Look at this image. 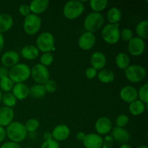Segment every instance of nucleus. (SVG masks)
Returning a JSON list of instances; mask_svg holds the SVG:
<instances>
[{
  "instance_id": "f257e3e1",
  "label": "nucleus",
  "mask_w": 148,
  "mask_h": 148,
  "mask_svg": "<svg viewBox=\"0 0 148 148\" xmlns=\"http://www.w3.org/2000/svg\"><path fill=\"white\" fill-rule=\"evenodd\" d=\"M6 135L10 141L20 143L24 141L27 136V132L24 124L19 121H12L5 129Z\"/></svg>"
},
{
  "instance_id": "f03ea898",
  "label": "nucleus",
  "mask_w": 148,
  "mask_h": 148,
  "mask_svg": "<svg viewBox=\"0 0 148 148\" xmlns=\"http://www.w3.org/2000/svg\"><path fill=\"white\" fill-rule=\"evenodd\" d=\"M8 77L14 84L25 83L30 77V68L25 64L18 63L10 68Z\"/></svg>"
},
{
  "instance_id": "7ed1b4c3",
  "label": "nucleus",
  "mask_w": 148,
  "mask_h": 148,
  "mask_svg": "<svg viewBox=\"0 0 148 148\" xmlns=\"http://www.w3.org/2000/svg\"><path fill=\"white\" fill-rule=\"evenodd\" d=\"M85 11V5L82 1L72 0L65 3L63 7V14L69 20H76Z\"/></svg>"
},
{
  "instance_id": "20e7f679",
  "label": "nucleus",
  "mask_w": 148,
  "mask_h": 148,
  "mask_svg": "<svg viewBox=\"0 0 148 148\" xmlns=\"http://www.w3.org/2000/svg\"><path fill=\"white\" fill-rule=\"evenodd\" d=\"M103 23V15L101 13L92 12L85 17L83 25L87 32L94 33L95 32L98 31L102 27Z\"/></svg>"
},
{
  "instance_id": "39448f33",
  "label": "nucleus",
  "mask_w": 148,
  "mask_h": 148,
  "mask_svg": "<svg viewBox=\"0 0 148 148\" xmlns=\"http://www.w3.org/2000/svg\"><path fill=\"white\" fill-rule=\"evenodd\" d=\"M36 47L43 53L51 52L55 50L54 36L50 32H43L36 39Z\"/></svg>"
},
{
  "instance_id": "423d86ee",
  "label": "nucleus",
  "mask_w": 148,
  "mask_h": 148,
  "mask_svg": "<svg viewBox=\"0 0 148 148\" xmlns=\"http://www.w3.org/2000/svg\"><path fill=\"white\" fill-rule=\"evenodd\" d=\"M102 38L106 43L114 45L120 40L119 23L117 24H107L102 30Z\"/></svg>"
},
{
  "instance_id": "0eeeda50",
  "label": "nucleus",
  "mask_w": 148,
  "mask_h": 148,
  "mask_svg": "<svg viewBox=\"0 0 148 148\" xmlns=\"http://www.w3.org/2000/svg\"><path fill=\"white\" fill-rule=\"evenodd\" d=\"M125 77L130 82L138 83L144 80L146 77V69L141 65H130L124 70Z\"/></svg>"
},
{
  "instance_id": "6e6552de",
  "label": "nucleus",
  "mask_w": 148,
  "mask_h": 148,
  "mask_svg": "<svg viewBox=\"0 0 148 148\" xmlns=\"http://www.w3.org/2000/svg\"><path fill=\"white\" fill-rule=\"evenodd\" d=\"M42 25V20L38 15L30 14L25 17L23 30L29 36H33L38 33Z\"/></svg>"
},
{
  "instance_id": "1a4fd4ad",
  "label": "nucleus",
  "mask_w": 148,
  "mask_h": 148,
  "mask_svg": "<svg viewBox=\"0 0 148 148\" xmlns=\"http://www.w3.org/2000/svg\"><path fill=\"white\" fill-rule=\"evenodd\" d=\"M30 77L36 84L43 85L50 79V72L47 67L40 64H36L30 69Z\"/></svg>"
},
{
  "instance_id": "9d476101",
  "label": "nucleus",
  "mask_w": 148,
  "mask_h": 148,
  "mask_svg": "<svg viewBox=\"0 0 148 148\" xmlns=\"http://www.w3.org/2000/svg\"><path fill=\"white\" fill-rule=\"evenodd\" d=\"M145 42L139 37H134L128 42V51L132 56H140L145 52Z\"/></svg>"
},
{
  "instance_id": "9b49d317",
  "label": "nucleus",
  "mask_w": 148,
  "mask_h": 148,
  "mask_svg": "<svg viewBox=\"0 0 148 148\" xmlns=\"http://www.w3.org/2000/svg\"><path fill=\"white\" fill-rule=\"evenodd\" d=\"M96 43V37L95 34L90 32L82 33L78 40V46L82 50L88 51L92 49Z\"/></svg>"
},
{
  "instance_id": "f8f14e48",
  "label": "nucleus",
  "mask_w": 148,
  "mask_h": 148,
  "mask_svg": "<svg viewBox=\"0 0 148 148\" xmlns=\"http://www.w3.org/2000/svg\"><path fill=\"white\" fill-rule=\"evenodd\" d=\"M20 62V55L17 51L13 50L4 52L1 57V62L3 66L6 68H12Z\"/></svg>"
},
{
  "instance_id": "ddd939ff",
  "label": "nucleus",
  "mask_w": 148,
  "mask_h": 148,
  "mask_svg": "<svg viewBox=\"0 0 148 148\" xmlns=\"http://www.w3.org/2000/svg\"><path fill=\"white\" fill-rule=\"evenodd\" d=\"M95 129L99 135H106L112 130V122L108 117H100L95 121Z\"/></svg>"
},
{
  "instance_id": "4468645a",
  "label": "nucleus",
  "mask_w": 148,
  "mask_h": 148,
  "mask_svg": "<svg viewBox=\"0 0 148 148\" xmlns=\"http://www.w3.org/2000/svg\"><path fill=\"white\" fill-rule=\"evenodd\" d=\"M53 140L56 142H63L67 140L70 135V130L66 124H59L51 132Z\"/></svg>"
},
{
  "instance_id": "2eb2a0df",
  "label": "nucleus",
  "mask_w": 148,
  "mask_h": 148,
  "mask_svg": "<svg viewBox=\"0 0 148 148\" xmlns=\"http://www.w3.org/2000/svg\"><path fill=\"white\" fill-rule=\"evenodd\" d=\"M82 143L85 148H102L103 138L96 133H90L85 135Z\"/></svg>"
},
{
  "instance_id": "dca6fc26",
  "label": "nucleus",
  "mask_w": 148,
  "mask_h": 148,
  "mask_svg": "<svg viewBox=\"0 0 148 148\" xmlns=\"http://www.w3.org/2000/svg\"><path fill=\"white\" fill-rule=\"evenodd\" d=\"M120 98L127 103H131L137 99V90L131 85H126L120 90Z\"/></svg>"
},
{
  "instance_id": "f3484780",
  "label": "nucleus",
  "mask_w": 148,
  "mask_h": 148,
  "mask_svg": "<svg viewBox=\"0 0 148 148\" xmlns=\"http://www.w3.org/2000/svg\"><path fill=\"white\" fill-rule=\"evenodd\" d=\"M90 61L91 66L97 71L104 69L107 63L106 56L101 51H96L92 53Z\"/></svg>"
},
{
  "instance_id": "a211bd4d",
  "label": "nucleus",
  "mask_w": 148,
  "mask_h": 148,
  "mask_svg": "<svg viewBox=\"0 0 148 148\" xmlns=\"http://www.w3.org/2000/svg\"><path fill=\"white\" fill-rule=\"evenodd\" d=\"M14 111L13 108L3 106L0 108V127H7L13 121Z\"/></svg>"
},
{
  "instance_id": "6ab92c4d",
  "label": "nucleus",
  "mask_w": 148,
  "mask_h": 148,
  "mask_svg": "<svg viewBox=\"0 0 148 148\" xmlns=\"http://www.w3.org/2000/svg\"><path fill=\"white\" fill-rule=\"evenodd\" d=\"M111 136L114 141L119 143L126 144L130 139V134L127 130L121 127H114L111 130Z\"/></svg>"
},
{
  "instance_id": "aec40b11",
  "label": "nucleus",
  "mask_w": 148,
  "mask_h": 148,
  "mask_svg": "<svg viewBox=\"0 0 148 148\" xmlns=\"http://www.w3.org/2000/svg\"><path fill=\"white\" fill-rule=\"evenodd\" d=\"M49 4V0H33L29 4L31 14L36 15L42 14L47 10Z\"/></svg>"
},
{
  "instance_id": "412c9836",
  "label": "nucleus",
  "mask_w": 148,
  "mask_h": 148,
  "mask_svg": "<svg viewBox=\"0 0 148 148\" xmlns=\"http://www.w3.org/2000/svg\"><path fill=\"white\" fill-rule=\"evenodd\" d=\"M12 93L14 95L17 100L23 101L29 95V88L25 83L14 84L12 90Z\"/></svg>"
},
{
  "instance_id": "4be33fe9",
  "label": "nucleus",
  "mask_w": 148,
  "mask_h": 148,
  "mask_svg": "<svg viewBox=\"0 0 148 148\" xmlns=\"http://www.w3.org/2000/svg\"><path fill=\"white\" fill-rule=\"evenodd\" d=\"M38 49L34 45H27L21 49V56L27 60H35L39 56Z\"/></svg>"
},
{
  "instance_id": "5701e85b",
  "label": "nucleus",
  "mask_w": 148,
  "mask_h": 148,
  "mask_svg": "<svg viewBox=\"0 0 148 148\" xmlns=\"http://www.w3.org/2000/svg\"><path fill=\"white\" fill-rule=\"evenodd\" d=\"M14 20L9 14H0V33H4L9 31L12 27Z\"/></svg>"
},
{
  "instance_id": "b1692460",
  "label": "nucleus",
  "mask_w": 148,
  "mask_h": 148,
  "mask_svg": "<svg viewBox=\"0 0 148 148\" xmlns=\"http://www.w3.org/2000/svg\"><path fill=\"white\" fill-rule=\"evenodd\" d=\"M147 104L144 103L140 100L137 99L129 105V111L133 116L142 115L145 111Z\"/></svg>"
},
{
  "instance_id": "393cba45",
  "label": "nucleus",
  "mask_w": 148,
  "mask_h": 148,
  "mask_svg": "<svg viewBox=\"0 0 148 148\" xmlns=\"http://www.w3.org/2000/svg\"><path fill=\"white\" fill-rule=\"evenodd\" d=\"M98 80L103 84H109L115 79V74L109 69H103L97 75Z\"/></svg>"
},
{
  "instance_id": "a878e982",
  "label": "nucleus",
  "mask_w": 148,
  "mask_h": 148,
  "mask_svg": "<svg viewBox=\"0 0 148 148\" xmlns=\"http://www.w3.org/2000/svg\"><path fill=\"white\" fill-rule=\"evenodd\" d=\"M115 63L117 67L120 69L125 70L130 65V58L127 53H118L115 58Z\"/></svg>"
},
{
  "instance_id": "bb28decb",
  "label": "nucleus",
  "mask_w": 148,
  "mask_h": 148,
  "mask_svg": "<svg viewBox=\"0 0 148 148\" xmlns=\"http://www.w3.org/2000/svg\"><path fill=\"white\" fill-rule=\"evenodd\" d=\"M121 10L117 7H111L107 12V20L109 24H117L121 20Z\"/></svg>"
},
{
  "instance_id": "cd10ccee",
  "label": "nucleus",
  "mask_w": 148,
  "mask_h": 148,
  "mask_svg": "<svg viewBox=\"0 0 148 148\" xmlns=\"http://www.w3.org/2000/svg\"><path fill=\"white\" fill-rule=\"evenodd\" d=\"M46 92L43 85L36 84L29 88V95L36 99H40L46 95Z\"/></svg>"
},
{
  "instance_id": "c85d7f7f",
  "label": "nucleus",
  "mask_w": 148,
  "mask_h": 148,
  "mask_svg": "<svg viewBox=\"0 0 148 148\" xmlns=\"http://www.w3.org/2000/svg\"><path fill=\"white\" fill-rule=\"evenodd\" d=\"M136 33L137 37L143 40H147L148 38V21L147 20H143L137 23L136 26Z\"/></svg>"
},
{
  "instance_id": "c756f323",
  "label": "nucleus",
  "mask_w": 148,
  "mask_h": 148,
  "mask_svg": "<svg viewBox=\"0 0 148 148\" xmlns=\"http://www.w3.org/2000/svg\"><path fill=\"white\" fill-rule=\"evenodd\" d=\"M90 7L94 12L101 13L108 6L107 0H91L89 2Z\"/></svg>"
},
{
  "instance_id": "7c9ffc66",
  "label": "nucleus",
  "mask_w": 148,
  "mask_h": 148,
  "mask_svg": "<svg viewBox=\"0 0 148 148\" xmlns=\"http://www.w3.org/2000/svg\"><path fill=\"white\" fill-rule=\"evenodd\" d=\"M17 101L15 97L14 96L11 92H5L3 94L2 99H1V102L4 103V106L8 107V108H13L17 103Z\"/></svg>"
},
{
  "instance_id": "2f4dec72",
  "label": "nucleus",
  "mask_w": 148,
  "mask_h": 148,
  "mask_svg": "<svg viewBox=\"0 0 148 148\" xmlns=\"http://www.w3.org/2000/svg\"><path fill=\"white\" fill-rule=\"evenodd\" d=\"M14 85V83L10 79L9 77H6L0 79V90L1 92H4V93L12 91Z\"/></svg>"
},
{
  "instance_id": "473e14b6",
  "label": "nucleus",
  "mask_w": 148,
  "mask_h": 148,
  "mask_svg": "<svg viewBox=\"0 0 148 148\" xmlns=\"http://www.w3.org/2000/svg\"><path fill=\"white\" fill-rule=\"evenodd\" d=\"M137 98L144 103H148V84L145 83L137 90Z\"/></svg>"
},
{
  "instance_id": "72a5a7b5",
  "label": "nucleus",
  "mask_w": 148,
  "mask_h": 148,
  "mask_svg": "<svg viewBox=\"0 0 148 148\" xmlns=\"http://www.w3.org/2000/svg\"><path fill=\"white\" fill-rule=\"evenodd\" d=\"M39 125H40L39 121L36 119H30L24 124L27 132L30 133L35 132L39 128Z\"/></svg>"
},
{
  "instance_id": "f704fd0d",
  "label": "nucleus",
  "mask_w": 148,
  "mask_h": 148,
  "mask_svg": "<svg viewBox=\"0 0 148 148\" xmlns=\"http://www.w3.org/2000/svg\"><path fill=\"white\" fill-rule=\"evenodd\" d=\"M53 62V56L51 52H47V53H43L40 56V64L43 66H50L52 64Z\"/></svg>"
},
{
  "instance_id": "c9c22d12",
  "label": "nucleus",
  "mask_w": 148,
  "mask_h": 148,
  "mask_svg": "<svg viewBox=\"0 0 148 148\" xmlns=\"http://www.w3.org/2000/svg\"><path fill=\"white\" fill-rule=\"evenodd\" d=\"M129 121H130V118L126 114H119L116 119V124L117 127L124 128L129 124Z\"/></svg>"
},
{
  "instance_id": "e433bc0d",
  "label": "nucleus",
  "mask_w": 148,
  "mask_h": 148,
  "mask_svg": "<svg viewBox=\"0 0 148 148\" xmlns=\"http://www.w3.org/2000/svg\"><path fill=\"white\" fill-rule=\"evenodd\" d=\"M134 38L132 30L130 28H124L120 31V38L122 39L124 41L129 42Z\"/></svg>"
},
{
  "instance_id": "4c0bfd02",
  "label": "nucleus",
  "mask_w": 148,
  "mask_h": 148,
  "mask_svg": "<svg viewBox=\"0 0 148 148\" xmlns=\"http://www.w3.org/2000/svg\"><path fill=\"white\" fill-rule=\"evenodd\" d=\"M43 86L46 90V92L49 93H53L57 90V84L53 79H49L43 84Z\"/></svg>"
},
{
  "instance_id": "58836bf2",
  "label": "nucleus",
  "mask_w": 148,
  "mask_h": 148,
  "mask_svg": "<svg viewBox=\"0 0 148 148\" xmlns=\"http://www.w3.org/2000/svg\"><path fill=\"white\" fill-rule=\"evenodd\" d=\"M114 140L111 135H106L103 138L102 148H113Z\"/></svg>"
},
{
  "instance_id": "ea45409f",
  "label": "nucleus",
  "mask_w": 148,
  "mask_h": 148,
  "mask_svg": "<svg viewBox=\"0 0 148 148\" xmlns=\"http://www.w3.org/2000/svg\"><path fill=\"white\" fill-rule=\"evenodd\" d=\"M40 148H61L59 143L54 140H51L49 141H44L42 143Z\"/></svg>"
},
{
  "instance_id": "a19ab883",
  "label": "nucleus",
  "mask_w": 148,
  "mask_h": 148,
  "mask_svg": "<svg viewBox=\"0 0 148 148\" xmlns=\"http://www.w3.org/2000/svg\"><path fill=\"white\" fill-rule=\"evenodd\" d=\"M19 12L23 17H27V15H29L30 14H31V12H30V7H29V4H22L19 7Z\"/></svg>"
},
{
  "instance_id": "79ce46f5",
  "label": "nucleus",
  "mask_w": 148,
  "mask_h": 148,
  "mask_svg": "<svg viewBox=\"0 0 148 148\" xmlns=\"http://www.w3.org/2000/svg\"><path fill=\"white\" fill-rule=\"evenodd\" d=\"M97 75H98L97 70L92 68V66L87 68V69L85 70V75H86L87 78L89 79H92L95 78L97 77Z\"/></svg>"
},
{
  "instance_id": "37998d69",
  "label": "nucleus",
  "mask_w": 148,
  "mask_h": 148,
  "mask_svg": "<svg viewBox=\"0 0 148 148\" xmlns=\"http://www.w3.org/2000/svg\"><path fill=\"white\" fill-rule=\"evenodd\" d=\"M0 148H21L18 143H14V142L9 141L3 143Z\"/></svg>"
},
{
  "instance_id": "c03bdc74",
  "label": "nucleus",
  "mask_w": 148,
  "mask_h": 148,
  "mask_svg": "<svg viewBox=\"0 0 148 148\" xmlns=\"http://www.w3.org/2000/svg\"><path fill=\"white\" fill-rule=\"evenodd\" d=\"M9 75V70L7 68L4 66H0V79L2 78L8 77Z\"/></svg>"
},
{
  "instance_id": "a18cd8bd",
  "label": "nucleus",
  "mask_w": 148,
  "mask_h": 148,
  "mask_svg": "<svg viewBox=\"0 0 148 148\" xmlns=\"http://www.w3.org/2000/svg\"><path fill=\"white\" fill-rule=\"evenodd\" d=\"M6 137V130L4 127H0V143H1L2 142H4V140H5Z\"/></svg>"
},
{
  "instance_id": "49530a36",
  "label": "nucleus",
  "mask_w": 148,
  "mask_h": 148,
  "mask_svg": "<svg viewBox=\"0 0 148 148\" xmlns=\"http://www.w3.org/2000/svg\"><path fill=\"white\" fill-rule=\"evenodd\" d=\"M43 140H44V141H49V140H53L51 132H46L43 134Z\"/></svg>"
},
{
  "instance_id": "de8ad7c7",
  "label": "nucleus",
  "mask_w": 148,
  "mask_h": 148,
  "mask_svg": "<svg viewBox=\"0 0 148 148\" xmlns=\"http://www.w3.org/2000/svg\"><path fill=\"white\" fill-rule=\"evenodd\" d=\"M85 135H86V134H85L83 132H79L77 133L76 137L78 140L82 142L84 140V139H85Z\"/></svg>"
},
{
  "instance_id": "09e8293b",
  "label": "nucleus",
  "mask_w": 148,
  "mask_h": 148,
  "mask_svg": "<svg viewBox=\"0 0 148 148\" xmlns=\"http://www.w3.org/2000/svg\"><path fill=\"white\" fill-rule=\"evenodd\" d=\"M4 46V36L1 33H0V53L2 51L3 49Z\"/></svg>"
},
{
  "instance_id": "8fccbe9b",
  "label": "nucleus",
  "mask_w": 148,
  "mask_h": 148,
  "mask_svg": "<svg viewBox=\"0 0 148 148\" xmlns=\"http://www.w3.org/2000/svg\"><path fill=\"white\" fill-rule=\"evenodd\" d=\"M119 148H132L131 147V145H130L129 144H122L121 146H120Z\"/></svg>"
},
{
  "instance_id": "3c124183",
  "label": "nucleus",
  "mask_w": 148,
  "mask_h": 148,
  "mask_svg": "<svg viewBox=\"0 0 148 148\" xmlns=\"http://www.w3.org/2000/svg\"><path fill=\"white\" fill-rule=\"evenodd\" d=\"M2 95H3V92H1V90H0V103L1 102V99H2Z\"/></svg>"
},
{
  "instance_id": "603ef678",
  "label": "nucleus",
  "mask_w": 148,
  "mask_h": 148,
  "mask_svg": "<svg viewBox=\"0 0 148 148\" xmlns=\"http://www.w3.org/2000/svg\"><path fill=\"white\" fill-rule=\"evenodd\" d=\"M137 148H148V147L146 145H141V146H139V147H137Z\"/></svg>"
},
{
  "instance_id": "864d4df0",
  "label": "nucleus",
  "mask_w": 148,
  "mask_h": 148,
  "mask_svg": "<svg viewBox=\"0 0 148 148\" xmlns=\"http://www.w3.org/2000/svg\"><path fill=\"white\" fill-rule=\"evenodd\" d=\"M25 148H33V147H25Z\"/></svg>"
}]
</instances>
